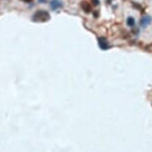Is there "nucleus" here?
I'll use <instances>...</instances> for the list:
<instances>
[{"instance_id": "6", "label": "nucleus", "mask_w": 152, "mask_h": 152, "mask_svg": "<svg viewBox=\"0 0 152 152\" xmlns=\"http://www.w3.org/2000/svg\"><path fill=\"white\" fill-rule=\"evenodd\" d=\"M126 24L129 27H133L134 24H135V20H134L133 17H128L127 20H126Z\"/></svg>"}, {"instance_id": "9", "label": "nucleus", "mask_w": 152, "mask_h": 152, "mask_svg": "<svg viewBox=\"0 0 152 152\" xmlns=\"http://www.w3.org/2000/svg\"><path fill=\"white\" fill-rule=\"evenodd\" d=\"M39 2H41V3H45V2H47V0H39Z\"/></svg>"}, {"instance_id": "4", "label": "nucleus", "mask_w": 152, "mask_h": 152, "mask_svg": "<svg viewBox=\"0 0 152 152\" xmlns=\"http://www.w3.org/2000/svg\"><path fill=\"white\" fill-rule=\"evenodd\" d=\"M62 6H63V4H62L61 0H52L50 3V7L52 10H57V9H59V8H61Z\"/></svg>"}, {"instance_id": "1", "label": "nucleus", "mask_w": 152, "mask_h": 152, "mask_svg": "<svg viewBox=\"0 0 152 152\" xmlns=\"http://www.w3.org/2000/svg\"><path fill=\"white\" fill-rule=\"evenodd\" d=\"M51 18L49 12L45 10H38L33 14L32 20L34 22H47Z\"/></svg>"}, {"instance_id": "7", "label": "nucleus", "mask_w": 152, "mask_h": 152, "mask_svg": "<svg viewBox=\"0 0 152 152\" xmlns=\"http://www.w3.org/2000/svg\"><path fill=\"white\" fill-rule=\"evenodd\" d=\"M91 3H93L94 6H97L99 4V0H91Z\"/></svg>"}, {"instance_id": "3", "label": "nucleus", "mask_w": 152, "mask_h": 152, "mask_svg": "<svg viewBox=\"0 0 152 152\" xmlns=\"http://www.w3.org/2000/svg\"><path fill=\"white\" fill-rule=\"evenodd\" d=\"M99 46L100 49H102V50H107V49L110 48L108 42L105 38H99Z\"/></svg>"}, {"instance_id": "8", "label": "nucleus", "mask_w": 152, "mask_h": 152, "mask_svg": "<svg viewBox=\"0 0 152 152\" xmlns=\"http://www.w3.org/2000/svg\"><path fill=\"white\" fill-rule=\"evenodd\" d=\"M23 2H25V3H30V2H32L33 0H22Z\"/></svg>"}, {"instance_id": "5", "label": "nucleus", "mask_w": 152, "mask_h": 152, "mask_svg": "<svg viewBox=\"0 0 152 152\" xmlns=\"http://www.w3.org/2000/svg\"><path fill=\"white\" fill-rule=\"evenodd\" d=\"M81 6L83 8V10L85 11L86 13H91V5L87 1H83L81 3Z\"/></svg>"}, {"instance_id": "2", "label": "nucleus", "mask_w": 152, "mask_h": 152, "mask_svg": "<svg viewBox=\"0 0 152 152\" xmlns=\"http://www.w3.org/2000/svg\"><path fill=\"white\" fill-rule=\"evenodd\" d=\"M152 22V17L149 15H145L143 16L141 19H140V25L142 27H147L148 25H150V23Z\"/></svg>"}]
</instances>
